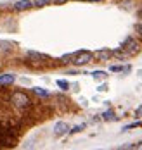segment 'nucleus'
<instances>
[{"instance_id": "20", "label": "nucleus", "mask_w": 142, "mask_h": 150, "mask_svg": "<svg viewBox=\"0 0 142 150\" xmlns=\"http://www.w3.org/2000/svg\"><path fill=\"white\" fill-rule=\"evenodd\" d=\"M88 2H101V0H88Z\"/></svg>"}, {"instance_id": "3", "label": "nucleus", "mask_w": 142, "mask_h": 150, "mask_svg": "<svg viewBox=\"0 0 142 150\" xmlns=\"http://www.w3.org/2000/svg\"><path fill=\"white\" fill-rule=\"evenodd\" d=\"M121 50L125 52L128 57L133 55V54H137V52H139V43H137V40L132 38V36H128L125 42H123V45H121Z\"/></svg>"}, {"instance_id": "10", "label": "nucleus", "mask_w": 142, "mask_h": 150, "mask_svg": "<svg viewBox=\"0 0 142 150\" xmlns=\"http://www.w3.org/2000/svg\"><path fill=\"white\" fill-rule=\"evenodd\" d=\"M50 2H52V0H35L33 5H35V7H45V5L50 4Z\"/></svg>"}, {"instance_id": "2", "label": "nucleus", "mask_w": 142, "mask_h": 150, "mask_svg": "<svg viewBox=\"0 0 142 150\" xmlns=\"http://www.w3.org/2000/svg\"><path fill=\"white\" fill-rule=\"evenodd\" d=\"M11 102L16 105L17 109H26V107H30V105H31L30 97H28L26 93H23V91H14V93H12V97H11Z\"/></svg>"}, {"instance_id": "18", "label": "nucleus", "mask_w": 142, "mask_h": 150, "mask_svg": "<svg viewBox=\"0 0 142 150\" xmlns=\"http://www.w3.org/2000/svg\"><path fill=\"white\" fill-rule=\"evenodd\" d=\"M97 90H99V91H104V90H106V85H101V86H99Z\"/></svg>"}, {"instance_id": "21", "label": "nucleus", "mask_w": 142, "mask_h": 150, "mask_svg": "<svg viewBox=\"0 0 142 150\" xmlns=\"http://www.w3.org/2000/svg\"><path fill=\"white\" fill-rule=\"evenodd\" d=\"M141 17H142V11H141Z\"/></svg>"}, {"instance_id": "11", "label": "nucleus", "mask_w": 142, "mask_h": 150, "mask_svg": "<svg viewBox=\"0 0 142 150\" xmlns=\"http://www.w3.org/2000/svg\"><path fill=\"white\" fill-rule=\"evenodd\" d=\"M57 86H59L61 90H68V88H69V83H68L66 79H57Z\"/></svg>"}, {"instance_id": "4", "label": "nucleus", "mask_w": 142, "mask_h": 150, "mask_svg": "<svg viewBox=\"0 0 142 150\" xmlns=\"http://www.w3.org/2000/svg\"><path fill=\"white\" fill-rule=\"evenodd\" d=\"M111 55H113V52H111V50H108V48H102V50H97V52H94V59H97L99 62L108 60Z\"/></svg>"}, {"instance_id": "13", "label": "nucleus", "mask_w": 142, "mask_h": 150, "mask_svg": "<svg viewBox=\"0 0 142 150\" xmlns=\"http://www.w3.org/2000/svg\"><path fill=\"white\" fill-rule=\"evenodd\" d=\"M92 76H94L95 79H101V78H106V73H104V71H94Z\"/></svg>"}, {"instance_id": "15", "label": "nucleus", "mask_w": 142, "mask_h": 150, "mask_svg": "<svg viewBox=\"0 0 142 150\" xmlns=\"http://www.w3.org/2000/svg\"><path fill=\"white\" fill-rule=\"evenodd\" d=\"M111 71H113V73H116V71H123V67H120V66H113Z\"/></svg>"}, {"instance_id": "17", "label": "nucleus", "mask_w": 142, "mask_h": 150, "mask_svg": "<svg viewBox=\"0 0 142 150\" xmlns=\"http://www.w3.org/2000/svg\"><path fill=\"white\" fill-rule=\"evenodd\" d=\"M135 30H137V33L142 36V24H137V28H135Z\"/></svg>"}, {"instance_id": "6", "label": "nucleus", "mask_w": 142, "mask_h": 150, "mask_svg": "<svg viewBox=\"0 0 142 150\" xmlns=\"http://www.w3.org/2000/svg\"><path fill=\"white\" fill-rule=\"evenodd\" d=\"M54 133H56L57 136L66 135V133H69V126H68L66 122H57V124L54 126Z\"/></svg>"}, {"instance_id": "1", "label": "nucleus", "mask_w": 142, "mask_h": 150, "mask_svg": "<svg viewBox=\"0 0 142 150\" xmlns=\"http://www.w3.org/2000/svg\"><path fill=\"white\" fill-rule=\"evenodd\" d=\"M71 62L75 64V66H87L88 62H92L94 60V54L92 52H87V50H80L76 54H73V57H71Z\"/></svg>"}, {"instance_id": "16", "label": "nucleus", "mask_w": 142, "mask_h": 150, "mask_svg": "<svg viewBox=\"0 0 142 150\" xmlns=\"http://www.w3.org/2000/svg\"><path fill=\"white\" fill-rule=\"evenodd\" d=\"M135 126H141V122H133V124H130V126H126L125 129H132V128H135Z\"/></svg>"}, {"instance_id": "12", "label": "nucleus", "mask_w": 142, "mask_h": 150, "mask_svg": "<svg viewBox=\"0 0 142 150\" xmlns=\"http://www.w3.org/2000/svg\"><path fill=\"white\" fill-rule=\"evenodd\" d=\"M33 91H35L36 95H40V97H49V91L42 90V88H33Z\"/></svg>"}, {"instance_id": "8", "label": "nucleus", "mask_w": 142, "mask_h": 150, "mask_svg": "<svg viewBox=\"0 0 142 150\" xmlns=\"http://www.w3.org/2000/svg\"><path fill=\"white\" fill-rule=\"evenodd\" d=\"M16 81V76L7 73V74H0V85H12Z\"/></svg>"}, {"instance_id": "7", "label": "nucleus", "mask_w": 142, "mask_h": 150, "mask_svg": "<svg viewBox=\"0 0 142 150\" xmlns=\"http://www.w3.org/2000/svg\"><path fill=\"white\" fill-rule=\"evenodd\" d=\"M28 59L45 62V60H49V57H47V55H44V54H40V52H33V50H30V52H28Z\"/></svg>"}, {"instance_id": "9", "label": "nucleus", "mask_w": 142, "mask_h": 150, "mask_svg": "<svg viewBox=\"0 0 142 150\" xmlns=\"http://www.w3.org/2000/svg\"><path fill=\"white\" fill-rule=\"evenodd\" d=\"M102 119L104 121H114L116 119V116L113 114V110H106V112L102 114Z\"/></svg>"}, {"instance_id": "19", "label": "nucleus", "mask_w": 142, "mask_h": 150, "mask_svg": "<svg viewBox=\"0 0 142 150\" xmlns=\"http://www.w3.org/2000/svg\"><path fill=\"white\" fill-rule=\"evenodd\" d=\"M54 2H57V4H61V2H66V0H54Z\"/></svg>"}, {"instance_id": "5", "label": "nucleus", "mask_w": 142, "mask_h": 150, "mask_svg": "<svg viewBox=\"0 0 142 150\" xmlns=\"http://www.w3.org/2000/svg\"><path fill=\"white\" fill-rule=\"evenodd\" d=\"M33 7V2L31 0H19L14 4V9L16 11H28V9H31Z\"/></svg>"}, {"instance_id": "14", "label": "nucleus", "mask_w": 142, "mask_h": 150, "mask_svg": "<svg viewBox=\"0 0 142 150\" xmlns=\"http://www.w3.org/2000/svg\"><path fill=\"white\" fill-rule=\"evenodd\" d=\"M85 128V124H80V126H75L73 129H69V133H78V131H81Z\"/></svg>"}]
</instances>
